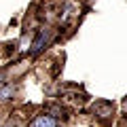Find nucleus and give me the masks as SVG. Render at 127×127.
<instances>
[{
    "label": "nucleus",
    "instance_id": "1",
    "mask_svg": "<svg viewBox=\"0 0 127 127\" xmlns=\"http://www.w3.org/2000/svg\"><path fill=\"white\" fill-rule=\"evenodd\" d=\"M34 127H57V121L49 114H40V117L34 121Z\"/></svg>",
    "mask_w": 127,
    "mask_h": 127
},
{
    "label": "nucleus",
    "instance_id": "2",
    "mask_svg": "<svg viewBox=\"0 0 127 127\" xmlns=\"http://www.w3.org/2000/svg\"><path fill=\"white\" fill-rule=\"evenodd\" d=\"M47 38H49V32H47V30H40V32H38L36 40H34V45H32V53H38V51L42 49V45L47 42Z\"/></svg>",
    "mask_w": 127,
    "mask_h": 127
},
{
    "label": "nucleus",
    "instance_id": "3",
    "mask_svg": "<svg viewBox=\"0 0 127 127\" xmlns=\"http://www.w3.org/2000/svg\"><path fill=\"white\" fill-rule=\"evenodd\" d=\"M13 85H4L2 89H0V100H9L11 95H13Z\"/></svg>",
    "mask_w": 127,
    "mask_h": 127
},
{
    "label": "nucleus",
    "instance_id": "4",
    "mask_svg": "<svg viewBox=\"0 0 127 127\" xmlns=\"http://www.w3.org/2000/svg\"><path fill=\"white\" fill-rule=\"evenodd\" d=\"M0 81H2V74H0Z\"/></svg>",
    "mask_w": 127,
    "mask_h": 127
}]
</instances>
